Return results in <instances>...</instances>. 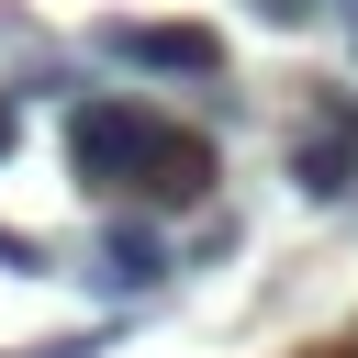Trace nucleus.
Wrapping results in <instances>:
<instances>
[{"mask_svg":"<svg viewBox=\"0 0 358 358\" xmlns=\"http://www.w3.org/2000/svg\"><path fill=\"white\" fill-rule=\"evenodd\" d=\"M157 145H168V123L145 112V101H112V90H78L67 101V168H78V190H145V168H157Z\"/></svg>","mask_w":358,"mask_h":358,"instance_id":"obj_1","label":"nucleus"},{"mask_svg":"<svg viewBox=\"0 0 358 358\" xmlns=\"http://www.w3.org/2000/svg\"><path fill=\"white\" fill-rule=\"evenodd\" d=\"M90 56H112L134 78H224V34L213 22H101Z\"/></svg>","mask_w":358,"mask_h":358,"instance_id":"obj_2","label":"nucleus"},{"mask_svg":"<svg viewBox=\"0 0 358 358\" xmlns=\"http://www.w3.org/2000/svg\"><path fill=\"white\" fill-rule=\"evenodd\" d=\"M291 179H302V201H347L358 190V101L347 90H313V123L291 145Z\"/></svg>","mask_w":358,"mask_h":358,"instance_id":"obj_3","label":"nucleus"},{"mask_svg":"<svg viewBox=\"0 0 358 358\" xmlns=\"http://www.w3.org/2000/svg\"><path fill=\"white\" fill-rule=\"evenodd\" d=\"M145 201L201 213V201H213V134H179V123H168V145H157V168H145Z\"/></svg>","mask_w":358,"mask_h":358,"instance_id":"obj_4","label":"nucleus"},{"mask_svg":"<svg viewBox=\"0 0 358 358\" xmlns=\"http://www.w3.org/2000/svg\"><path fill=\"white\" fill-rule=\"evenodd\" d=\"M168 268H179V257H168V235H157V224H112V235H101V268H90V280H101V291H157Z\"/></svg>","mask_w":358,"mask_h":358,"instance_id":"obj_5","label":"nucleus"},{"mask_svg":"<svg viewBox=\"0 0 358 358\" xmlns=\"http://www.w3.org/2000/svg\"><path fill=\"white\" fill-rule=\"evenodd\" d=\"M0 268H11V280H34V268H45V235H22V224H0Z\"/></svg>","mask_w":358,"mask_h":358,"instance_id":"obj_6","label":"nucleus"},{"mask_svg":"<svg viewBox=\"0 0 358 358\" xmlns=\"http://www.w3.org/2000/svg\"><path fill=\"white\" fill-rule=\"evenodd\" d=\"M246 11H257V22H280V34H291V22H313V0H246Z\"/></svg>","mask_w":358,"mask_h":358,"instance_id":"obj_7","label":"nucleus"},{"mask_svg":"<svg viewBox=\"0 0 358 358\" xmlns=\"http://www.w3.org/2000/svg\"><path fill=\"white\" fill-rule=\"evenodd\" d=\"M11 134H22V123H11V101H0V157H11Z\"/></svg>","mask_w":358,"mask_h":358,"instance_id":"obj_8","label":"nucleus"}]
</instances>
